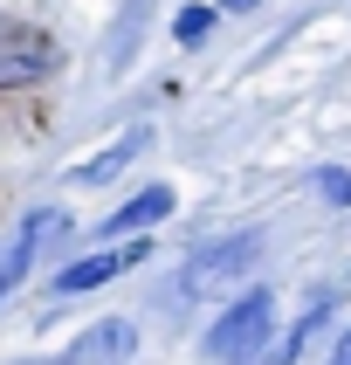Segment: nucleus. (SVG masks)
I'll use <instances>...</instances> for the list:
<instances>
[{
	"mask_svg": "<svg viewBox=\"0 0 351 365\" xmlns=\"http://www.w3.org/2000/svg\"><path fill=\"white\" fill-rule=\"evenodd\" d=\"M35 262H41V248L35 242H21V235H7V248H0V304L14 297L28 276H35Z\"/></svg>",
	"mask_w": 351,
	"mask_h": 365,
	"instance_id": "nucleus-10",
	"label": "nucleus"
},
{
	"mask_svg": "<svg viewBox=\"0 0 351 365\" xmlns=\"http://www.w3.org/2000/svg\"><path fill=\"white\" fill-rule=\"evenodd\" d=\"M62 69V48L48 35H35V28H0V90H28V83L56 76Z\"/></svg>",
	"mask_w": 351,
	"mask_h": 365,
	"instance_id": "nucleus-6",
	"label": "nucleus"
},
{
	"mask_svg": "<svg viewBox=\"0 0 351 365\" xmlns=\"http://www.w3.org/2000/svg\"><path fill=\"white\" fill-rule=\"evenodd\" d=\"M172 214H179V193L165 180H152V186H138V193H124L90 235H97V248H110V242H131V235H159Z\"/></svg>",
	"mask_w": 351,
	"mask_h": 365,
	"instance_id": "nucleus-4",
	"label": "nucleus"
},
{
	"mask_svg": "<svg viewBox=\"0 0 351 365\" xmlns=\"http://www.w3.org/2000/svg\"><path fill=\"white\" fill-rule=\"evenodd\" d=\"M145 152H152V124H131L124 138H110V145H97L90 159H76L62 173V186H110V180H124Z\"/></svg>",
	"mask_w": 351,
	"mask_h": 365,
	"instance_id": "nucleus-7",
	"label": "nucleus"
},
{
	"mask_svg": "<svg viewBox=\"0 0 351 365\" xmlns=\"http://www.w3.org/2000/svg\"><path fill=\"white\" fill-rule=\"evenodd\" d=\"M131 351H138V324H131V317H97V324L76 331L69 351L48 359V365H124Z\"/></svg>",
	"mask_w": 351,
	"mask_h": 365,
	"instance_id": "nucleus-8",
	"label": "nucleus"
},
{
	"mask_svg": "<svg viewBox=\"0 0 351 365\" xmlns=\"http://www.w3.org/2000/svg\"><path fill=\"white\" fill-rule=\"evenodd\" d=\"M310 193L324 207H351V165H317L310 173Z\"/></svg>",
	"mask_w": 351,
	"mask_h": 365,
	"instance_id": "nucleus-12",
	"label": "nucleus"
},
{
	"mask_svg": "<svg viewBox=\"0 0 351 365\" xmlns=\"http://www.w3.org/2000/svg\"><path fill=\"white\" fill-rule=\"evenodd\" d=\"M214 21H221V7L193 0V7H179V14H172V41H179V48H200V41L214 35Z\"/></svg>",
	"mask_w": 351,
	"mask_h": 365,
	"instance_id": "nucleus-11",
	"label": "nucleus"
},
{
	"mask_svg": "<svg viewBox=\"0 0 351 365\" xmlns=\"http://www.w3.org/2000/svg\"><path fill=\"white\" fill-rule=\"evenodd\" d=\"M14 235H21V242H35L41 255H48V248H62L69 235H76V214H69L62 200H41V207H28V214H21Z\"/></svg>",
	"mask_w": 351,
	"mask_h": 365,
	"instance_id": "nucleus-9",
	"label": "nucleus"
},
{
	"mask_svg": "<svg viewBox=\"0 0 351 365\" xmlns=\"http://www.w3.org/2000/svg\"><path fill=\"white\" fill-rule=\"evenodd\" d=\"M214 7H227V14H248V7H262V0H214Z\"/></svg>",
	"mask_w": 351,
	"mask_h": 365,
	"instance_id": "nucleus-14",
	"label": "nucleus"
},
{
	"mask_svg": "<svg viewBox=\"0 0 351 365\" xmlns=\"http://www.w3.org/2000/svg\"><path fill=\"white\" fill-rule=\"evenodd\" d=\"M262 255H268L262 227H234V235H221V242H200L179 262V276H172V304H206V297L248 289V276L262 269Z\"/></svg>",
	"mask_w": 351,
	"mask_h": 365,
	"instance_id": "nucleus-2",
	"label": "nucleus"
},
{
	"mask_svg": "<svg viewBox=\"0 0 351 365\" xmlns=\"http://www.w3.org/2000/svg\"><path fill=\"white\" fill-rule=\"evenodd\" d=\"M276 331H283V297L268 283H248L206 317L200 359L206 365H262V351L276 345Z\"/></svg>",
	"mask_w": 351,
	"mask_h": 365,
	"instance_id": "nucleus-1",
	"label": "nucleus"
},
{
	"mask_svg": "<svg viewBox=\"0 0 351 365\" xmlns=\"http://www.w3.org/2000/svg\"><path fill=\"white\" fill-rule=\"evenodd\" d=\"M324 365H351V324L337 331V338H330V359H324Z\"/></svg>",
	"mask_w": 351,
	"mask_h": 365,
	"instance_id": "nucleus-13",
	"label": "nucleus"
},
{
	"mask_svg": "<svg viewBox=\"0 0 351 365\" xmlns=\"http://www.w3.org/2000/svg\"><path fill=\"white\" fill-rule=\"evenodd\" d=\"M337 310H345V289H337V283H317V289L303 297V310L276 331V345L262 351V365H303V351L330 331V317H337Z\"/></svg>",
	"mask_w": 351,
	"mask_h": 365,
	"instance_id": "nucleus-5",
	"label": "nucleus"
},
{
	"mask_svg": "<svg viewBox=\"0 0 351 365\" xmlns=\"http://www.w3.org/2000/svg\"><path fill=\"white\" fill-rule=\"evenodd\" d=\"M138 262H152V235H131V242H110V248H83V255H69V262L41 283V297H56V304H76V297H90V289L117 283V276H131Z\"/></svg>",
	"mask_w": 351,
	"mask_h": 365,
	"instance_id": "nucleus-3",
	"label": "nucleus"
}]
</instances>
